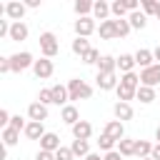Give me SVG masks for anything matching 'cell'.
I'll use <instances>...</instances> for the list:
<instances>
[{
    "mask_svg": "<svg viewBox=\"0 0 160 160\" xmlns=\"http://www.w3.org/2000/svg\"><path fill=\"white\" fill-rule=\"evenodd\" d=\"M112 112H115V120H120V122H125V120H132V115H135L132 105H130V102H120V100L112 105Z\"/></svg>",
    "mask_w": 160,
    "mask_h": 160,
    "instance_id": "10",
    "label": "cell"
},
{
    "mask_svg": "<svg viewBox=\"0 0 160 160\" xmlns=\"http://www.w3.org/2000/svg\"><path fill=\"white\" fill-rule=\"evenodd\" d=\"M38 102H42V105H52V88H42V90L38 92Z\"/></svg>",
    "mask_w": 160,
    "mask_h": 160,
    "instance_id": "38",
    "label": "cell"
},
{
    "mask_svg": "<svg viewBox=\"0 0 160 160\" xmlns=\"http://www.w3.org/2000/svg\"><path fill=\"white\" fill-rule=\"evenodd\" d=\"M92 5H95V2H90V0H75L72 10L78 12V18H92V15H90V12H92Z\"/></svg>",
    "mask_w": 160,
    "mask_h": 160,
    "instance_id": "23",
    "label": "cell"
},
{
    "mask_svg": "<svg viewBox=\"0 0 160 160\" xmlns=\"http://www.w3.org/2000/svg\"><path fill=\"white\" fill-rule=\"evenodd\" d=\"M155 140H158V142H160V125H158V128H155Z\"/></svg>",
    "mask_w": 160,
    "mask_h": 160,
    "instance_id": "47",
    "label": "cell"
},
{
    "mask_svg": "<svg viewBox=\"0 0 160 160\" xmlns=\"http://www.w3.org/2000/svg\"><path fill=\"white\" fill-rule=\"evenodd\" d=\"M158 8H160V2H155V0H142V2H140V10H142L145 15H155Z\"/></svg>",
    "mask_w": 160,
    "mask_h": 160,
    "instance_id": "37",
    "label": "cell"
},
{
    "mask_svg": "<svg viewBox=\"0 0 160 160\" xmlns=\"http://www.w3.org/2000/svg\"><path fill=\"white\" fill-rule=\"evenodd\" d=\"M90 135H92V125L88 120H80V122L72 125V138L75 140H90Z\"/></svg>",
    "mask_w": 160,
    "mask_h": 160,
    "instance_id": "13",
    "label": "cell"
},
{
    "mask_svg": "<svg viewBox=\"0 0 160 160\" xmlns=\"http://www.w3.org/2000/svg\"><path fill=\"white\" fill-rule=\"evenodd\" d=\"M135 100H140L142 105H150V102L155 100V88H145V85H140L138 92H135Z\"/></svg>",
    "mask_w": 160,
    "mask_h": 160,
    "instance_id": "24",
    "label": "cell"
},
{
    "mask_svg": "<svg viewBox=\"0 0 160 160\" xmlns=\"http://www.w3.org/2000/svg\"><path fill=\"white\" fill-rule=\"evenodd\" d=\"M32 72H35V78H40V80H48V78L55 72V65H52L50 58H40V60H35Z\"/></svg>",
    "mask_w": 160,
    "mask_h": 160,
    "instance_id": "5",
    "label": "cell"
},
{
    "mask_svg": "<svg viewBox=\"0 0 160 160\" xmlns=\"http://www.w3.org/2000/svg\"><path fill=\"white\" fill-rule=\"evenodd\" d=\"M115 145H118V142H115L112 138H108L105 132H102V135L98 138V148H100V150H105V152H110V150H115Z\"/></svg>",
    "mask_w": 160,
    "mask_h": 160,
    "instance_id": "36",
    "label": "cell"
},
{
    "mask_svg": "<svg viewBox=\"0 0 160 160\" xmlns=\"http://www.w3.org/2000/svg\"><path fill=\"white\" fill-rule=\"evenodd\" d=\"M60 120H62L65 125H70V128H72L75 122H80V112H78V108H75L72 102H70V105H65V108L60 110Z\"/></svg>",
    "mask_w": 160,
    "mask_h": 160,
    "instance_id": "12",
    "label": "cell"
},
{
    "mask_svg": "<svg viewBox=\"0 0 160 160\" xmlns=\"http://www.w3.org/2000/svg\"><path fill=\"white\" fill-rule=\"evenodd\" d=\"M142 160H152V158H142Z\"/></svg>",
    "mask_w": 160,
    "mask_h": 160,
    "instance_id": "49",
    "label": "cell"
},
{
    "mask_svg": "<svg viewBox=\"0 0 160 160\" xmlns=\"http://www.w3.org/2000/svg\"><path fill=\"white\" fill-rule=\"evenodd\" d=\"M25 2H18V0H10L8 5H5V15L12 20V22H22V18H25Z\"/></svg>",
    "mask_w": 160,
    "mask_h": 160,
    "instance_id": "6",
    "label": "cell"
},
{
    "mask_svg": "<svg viewBox=\"0 0 160 160\" xmlns=\"http://www.w3.org/2000/svg\"><path fill=\"white\" fill-rule=\"evenodd\" d=\"M52 105H70V95H68V85H52Z\"/></svg>",
    "mask_w": 160,
    "mask_h": 160,
    "instance_id": "17",
    "label": "cell"
},
{
    "mask_svg": "<svg viewBox=\"0 0 160 160\" xmlns=\"http://www.w3.org/2000/svg\"><path fill=\"white\" fill-rule=\"evenodd\" d=\"M85 160H102V155H100V152H90Z\"/></svg>",
    "mask_w": 160,
    "mask_h": 160,
    "instance_id": "45",
    "label": "cell"
},
{
    "mask_svg": "<svg viewBox=\"0 0 160 160\" xmlns=\"http://www.w3.org/2000/svg\"><path fill=\"white\" fill-rule=\"evenodd\" d=\"M28 118L30 120H35V122H45L48 120V105H42V102H30L28 105Z\"/></svg>",
    "mask_w": 160,
    "mask_h": 160,
    "instance_id": "8",
    "label": "cell"
},
{
    "mask_svg": "<svg viewBox=\"0 0 160 160\" xmlns=\"http://www.w3.org/2000/svg\"><path fill=\"white\" fill-rule=\"evenodd\" d=\"M35 160H55V152H48V150H38Z\"/></svg>",
    "mask_w": 160,
    "mask_h": 160,
    "instance_id": "41",
    "label": "cell"
},
{
    "mask_svg": "<svg viewBox=\"0 0 160 160\" xmlns=\"http://www.w3.org/2000/svg\"><path fill=\"white\" fill-rule=\"evenodd\" d=\"M75 155H72V150L70 148H60L58 152H55V160H72Z\"/></svg>",
    "mask_w": 160,
    "mask_h": 160,
    "instance_id": "39",
    "label": "cell"
},
{
    "mask_svg": "<svg viewBox=\"0 0 160 160\" xmlns=\"http://www.w3.org/2000/svg\"><path fill=\"white\" fill-rule=\"evenodd\" d=\"M25 8H40V0H28Z\"/></svg>",
    "mask_w": 160,
    "mask_h": 160,
    "instance_id": "44",
    "label": "cell"
},
{
    "mask_svg": "<svg viewBox=\"0 0 160 160\" xmlns=\"http://www.w3.org/2000/svg\"><path fill=\"white\" fill-rule=\"evenodd\" d=\"M115 92H118V100H120V102H130V100H135V92H138V90H130V88L118 85Z\"/></svg>",
    "mask_w": 160,
    "mask_h": 160,
    "instance_id": "35",
    "label": "cell"
},
{
    "mask_svg": "<svg viewBox=\"0 0 160 160\" xmlns=\"http://www.w3.org/2000/svg\"><path fill=\"white\" fill-rule=\"evenodd\" d=\"M18 140H20V130H15V128H2V142H5V148L18 145Z\"/></svg>",
    "mask_w": 160,
    "mask_h": 160,
    "instance_id": "28",
    "label": "cell"
},
{
    "mask_svg": "<svg viewBox=\"0 0 160 160\" xmlns=\"http://www.w3.org/2000/svg\"><path fill=\"white\" fill-rule=\"evenodd\" d=\"M35 65V58L30 55V52H15V55H10V68H12V72H22V70H28V68H32Z\"/></svg>",
    "mask_w": 160,
    "mask_h": 160,
    "instance_id": "3",
    "label": "cell"
},
{
    "mask_svg": "<svg viewBox=\"0 0 160 160\" xmlns=\"http://www.w3.org/2000/svg\"><path fill=\"white\" fill-rule=\"evenodd\" d=\"M120 85L130 88V90H138L140 88V75L138 72H125V75H120Z\"/></svg>",
    "mask_w": 160,
    "mask_h": 160,
    "instance_id": "27",
    "label": "cell"
},
{
    "mask_svg": "<svg viewBox=\"0 0 160 160\" xmlns=\"http://www.w3.org/2000/svg\"><path fill=\"white\" fill-rule=\"evenodd\" d=\"M130 30H132V28H130L128 18H122V20H115V38H125Z\"/></svg>",
    "mask_w": 160,
    "mask_h": 160,
    "instance_id": "33",
    "label": "cell"
},
{
    "mask_svg": "<svg viewBox=\"0 0 160 160\" xmlns=\"http://www.w3.org/2000/svg\"><path fill=\"white\" fill-rule=\"evenodd\" d=\"M40 52H42V58H55L58 52H60V45H58V38H55V32H40Z\"/></svg>",
    "mask_w": 160,
    "mask_h": 160,
    "instance_id": "2",
    "label": "cell"
},
{
    "mask_svg": "<svg viewBox=\"0 0 160 160\" xmlns=\"http://www.w3.org/2000/svg\"><path fill=\"white\" fill-rule=\"evenodd\" d=\"M108 138H112L115 142H120L122 138H125V125L120 122V120H110V122H105V130H102Z\"/></svg>",
    "mask_w": 160,
    "mask_h": 160,
    "instance_id": "9",
    "label": "cell"
},
{
    "mask_svg": "<svg viewBox=\"0 0 160 160\" xmlns=\"http://www.w3.org/2000/svg\"><path fill=\"white\" fill-rule=\"evenodd\" d=\"M110 12H112V15H115V18H118V20H122V18H125V15H130V12H128V8H125V2H122V0H115V2H110Z\"/></svg>",
    "mask_w": 160,
    "mask_h": 160,
    "instance_id": "32",
    "label": "cell"
},
{
    "mask_svg": "<svg viewBox=\"0 0 160 160\" xmlns=\"http://www.w3.org/2000/svg\"><path fill=\"white\" fill-rule=\"evenodd\" d=\"M128 22H130V28H132V30H142V28L148 25V15H145L142 10H135V12H130V15H128Z\"/></svg>",
    "mask_w": 160,
    "mask_h": 160,
    "instance_id": "22",
    "label": "cell"
},
{
    "mask_svg": "<svg viewBox=\"0 0 160 160\" xmlns=\"http://www.w3.org/2000/svg\"><path fill=\"white\" fill-rule=\"evenodd\" d=\"M28 35H30V28L25 22H12L10 25V40L22 42V40H28Z\"/></svg>",
    "mask_w": 160,
    "mask_h": 160,
    "instance_id": "16",
    "label": "cell"
},
{
    "mask_svg": "<svg viewBox=\"0 0 160 160\" xmlns=\"http://www.w3.org/2000/svg\"><path fill=\"white\" fill-rule=\"evenodd\" d=\"M0 72L5 75V72H12V68H10V58H0Z\"/></svg>",
    "mask_w": 160,
    "mask_h": 160,
    "instance_id": "40",
    "label": "cell"
},
{
    "mask_svg": "<svg viewBox=\"0 0 160 160\" xmlns=\"http://www.w3.org/2000/svg\"><path fill=\"white\" fill-rule=\"evenodd\" d=\"M150 152H152V142H148V140H135V158H150Z\"/></svg>",
    "mask_w": 160,
    "mask_h": 160,
    "instance_id": "31",
    "label": "cell"
},
{
    "mask_svg": "<svg viewBox=\"0 0 160 160\" xmlns=\"http://www.w3.org/2000/svg\"><path fill=\"white\" fill-rule=\"evenodd\" d=\"M62 145H60V138L55 132H45L42 140H40V150H48V152H58Z\"/></svg>",
    "mask_w": 160,
    "mask_h": 160,
    "instance_id": "14",
    "label": "cell"
},
{
    "mask_svg": "<svg viewBox=\"0 0 160 160\" xmlns=\"http://www.w3.org/2000/svg\"><path fill=\"white\" fill-rule=\"evenodd\" d=\"M135 62L140 65V70H145V68L155 65V55H152V50H145V48H140V50L135 52Z\"/></svg>",
    "mask_w": 160,
    "mask_h": 160,
    "instance_id": "19",
    "label": "cell"
},
{
    "mask_svg": "<svg viewBox=\"0 0 160 160\" xmlns=\"http://www.w3.org/2000/svg\"><path fill=\"white\" fill-rule=\"evenodd\" d=\"M155 18H158V20H160V8H158V12H155Z\"/></svg>",
    "mask_w": 160,
    "mask_h": 160,
    "instance_id": "48",
    "label": "cell"
},
{
    "mask_svg": "<svg viewBox=\"0 0 160 160\" xmlns=\"http://www.w3.org/2000/svg\"><path fill=\"white\" fill-rule=\"evenodd\" d=\"M68 95H70L72 102H75V100H90V98H92V85H88V82L80 80V78H72V80L68 82Z\"/></svg>",
    "mask_w": 160,
    "mask_h": 160,
    "instance_id": "1",
    "label": "cell"
},
{
    "mask_svg": "<svg viewBox=\"0 0 160 160\" xmlns=\"http://www.w3.org/2000/svg\"><path fill=\"white\" fill-rule=\"evenodd\" d=\"M100 58H102V55H100V50L90 48V50H88V52H85V55H82L80 60H82L85 65H98V62H100Z\"/></svg>",
    "mask_w": 160,
    "mask_h": 160,
    "instance_id": "34",
    "label": "cell"
},
{
    "mask_svg": "<svg viewBox=\"0 0 160 160\" xmlns=\"http://www.w3.org/2000/svg\"><path fill=\"white\" fill-rule=\"evenodd\" d=\"M152 55H155V62H160V45H158V48L152 50Z\"/></svg>",
    "mask_w": 160,
    "mask_h": 160,
    "instance_id": "46",
    "label": "cell"
},
{
    "mask_svg": "<svg viewBox=\"0 0 160 160\" xmlns=\"http://www.w3.org/2000/svg\"><path fill=\"white\" fill-rule=\"evenodd\" d=\"M158 82H160V62H155V65L140 70V85H145V88H155Z\"/></svg>",
    "mask_w": 160,
    "mask_h": 160,
    "instance_id": "4",
    "label": "cell"
},
{
    "mask_svg": "<svg viewBox=\"0 0 160 160\" xmlns=\"http://www.w3.org/2000/svg\"><path fill=\"white\" fill-rule=\"evenodd\" d=\"M135 55H130V52H122L120 58H118V70L125 75V72H135Z\"/></svg>",
    "mask_w": 160,
    "mask_h": 160,
    "instance_id": "21",
    "label": "cell"
},
{
    "mask_svg": "<svg viewBox=\"0 0 160 160\" xmlns=\"http://www.w3.org/2000/svg\"><path fill=\"white\" fill-rule=\"evenodd\" d=\"M102 160H122V155H120L118 150H110V152H105V155H102Z\"/></svg>",
    "mask_w": 160,
    "mask_h": 160,
    "instance_id": "42",
    "label": "cell"
},
{
    "mask_svg": "<svg viewBox=\"0 0 160 160\" xmlns=\"http://www.w3.org/2000/svg\"><path fill=\"white\" fill-rule=\"evenodd\" d=\"M98 88L100 90H118V85H120V80H118V75L115 72H108V75H100L98 72Z\"/></svg>",
    "mask_w": 160,
    "mask_h": 160,
    "instance_id": "11",
    "label": "cell"
},
{
    "mask_svg": "<svg viewBox=\"0 0 160 160\" xmlns=\"http://www.w3.org/2000/svg\"><path fill=\"white\" fill-rule=\"evenodd\" d=\"M115 70H118V58L102 55L100 62H98V72H100V75H108V72H115Z\"/></svg>",
    "mask_w": 160,
    "mask_h": 160,
    "instance_id": "20",
    "label": "cell"
},
{
    "mask_svg": "<svg viewBox=\"0 0 160 160\" xmlns=\"http://www.w3.org/2000/svg\"><path fill=\"white\" fill-rule=\"evenodd\" d=\"M95 32V18H78L75 20V35L78 38H90Z\"/></svg>",
    "mask_w": 160,
    "mask_h": 160,
    "instance_id": "7",
    "label": "cell"
},
{
    "mask_svg": "<svg viewBox=\"0 0 160 160\" xmlns=\"http://www.w3.org/2000/svg\"><path fill=\"white\" fill-rule=\"evenodd\" d=\"M110 2H105V0H98L95 5H92V18L95 20H100V22H105V20H110Z\"/></svg>",
    "mask_w": 160,
    "mask_h": 160,
    "instance_id": "15",
    "label": "cell"
},
{
    "mask_svg": "<svg viewBox=\"0 0 160 160\" xmlns=\"http://www.w3.org/2000/svg\"><path fill=\"white\" fill-rule=\"evenodd\" d=\"M118 152H120L122 158L135 155V140H132V138H122V140L118 142Z\"/></svg>",
    "mask_w": 160,
    "mask_h": 160,
    "instance_id": "29",
    "label": "cell"
},
{
    "mask_svg": "<svg viewBox=\"0 0 160 160\" xmlns=\"http://www.w3.org/2000/svg\"><path fill=\"white\" fill-rule=\"evenodd\" d=\"M150 158H152V160H160V142H155V145H152V152H150Z\"/></svg>",
    "mask_w": 160,
    "mask_h": 160,
    "instance_id": "43",
    "label": "cell"
},
{
    "mask_svg": "<svg viewBox=\"0 0 160 160\" xmlns=\"http://www.w3.org/2000/svg\"><path fill=\"white\" fill-rule=\"evenodd\" d=\"M22 132H25V138H28V140H42V135H45V125H42V122L30 120V122H28V128H25Z\"/></svg>",
    "mask_w": 160,
    "mask_h": 160,
    "instance_id": "18",
    "label": "cell"
},
{
    "mask_svg": "<svg viewBox=\"0 0 160 160\" xmlns=\"http://www.w3.org/2000/svg\"><path fill=\"white\" fill-rule=\"evenodd\" d=\"M70 48H72V52H75V55H80V58H82V55H85L92 45H90V40H88V38H75Z\"/></svg>",
    "mask_w": 160,
    "mask_h": 160,
    "instance_id": "30",
    "label": "cell"
},
{
    "mask_svg": "<svg viewBox=\"0 0 160 160\" xmlns=\"http://www.w3.org/2000/svg\"><path fill=\"white\" fill-rule=\"evenodd\" d=\"M98 32H100L102 40H115V20H105V22H100Z\"/></svg>",
    "mask_w": 160,
    "mask_h": 160,
    "instance_id": "26",
    "label": "cell"
},
{
    "mask_svg": "<svg viewBox=\"0 0 160 160\" xmlns=\"http://www.w3.org/2000/svg\"><path fill=\"white\" fill-rule=\"evenodd\" d=\"M70 150H72L75 158H88V155H90V142H88V140H72Z\"/></svg>",
    "mask_w": 160,
    "mask_h": 160,
    "instance_id": "25",
    "label": "cell"
}]
</instances>
